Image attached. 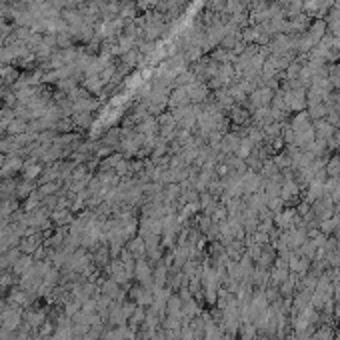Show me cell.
I'll return each instance as SVG.
<instances>
[{"label": "cell", "instance_id": "1", "mask_svg": "<svg viewBox=\"0 0 340 340\" xmlns=\"http://www.w3.org/2000/svg\"><path fill=\"white\" fill-rule=\"evenodd\" d=\"M334 312H336V316L340 318V300L336 302V306H334Z\"/></svg>", "mask_w": 340, "mask_h": 340}]
</instances>
